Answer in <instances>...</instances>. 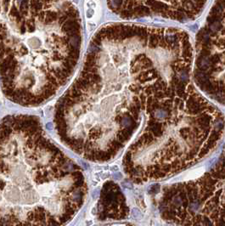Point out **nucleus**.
Masks as SVG:
<instances>
[{"mask_svg":"<svg viewBox=\"0 0 225 226\" xmlns=\"http://www.w3.org/2000/svg\"><path fill=\"white\" fill-rule=\"evenodd\" d=\"M167 116V113L166 112L163 110H159L155 112V117L159 119H163Z\"/></svg>","mask_w":225,"mask_h":226,"instance_id":"obj_6","label":"nucleus"},{"mask_svg":"<svg viewBox=\"0 0 225 226\" xmlns=\"http://www.w3.org/2000/svg\"><path fill=\"white\" fill-rule=\"evenodd\" d=\"M82 46L68 0H0V80L11 101L47 102L71 79Z\"/></svg>","mask_w":225,"mask_h":226,"instance_id":"obj_2","label":"nucleus"},{"mask_svg":"<svg viewBox=\"0 0 225 226\" xmlns=\"http://www.w3.org/2000/svg\"><path fill=\"white\" fill-rule=\"evenodd\" d=\"M81 167L48 136L40 120L0 121V225H61L87 195Z\"/></svg>","mask_w":225,"mask_h":226,"instance_id":"obj_1","label":"nucleus"},{"mask_svg":"<svg viewBox=\"0 0 225 226\" xmlns=\"http://www.w3.org/2000/svg\"><path fill=\"white\" fill-rule=\"evenodd\" d=\"M203 168H200V169H195L193 170L192 172H190L189 174H187V176L185 177V179L186 180H194V179H197L198 177H199L200 175H201L203 174Z\"/></svg>","mask_w":225,"mask_h":226,"instance_id":"obj_5","label":"nucleus"},{"mask_svg":"<svg viewBox=\"0 0 225 226\" xmlns=\"http://www.w3.org/2000/svg\"><path fill=\"white\" fill-rule=\"evenodd\" d=\"M207 0H108L110 9L127 19L162 17L187 21L203 11Z\"/></svg>","mask_w":225,"mask_h":226,"instance_id":"obj_4","label":"nucleus"},{"mask_svg":"<svg viewBox=\"0 0 225 226\" xmlns=\"http://www.w3.org/2000/svg\"><path fill=\"white\" fill-rule=\"evenodd\" d=\"M135 28L115 24L99 31L79 74L56 104L54 123L58 136L84 159L110 158L127 137L122 123L130 118L126 83Z\"/></svg>","mask_w":225,"mask_h":226,"instance_id":"obj_3","label":"nucleus"}]
</instances>
